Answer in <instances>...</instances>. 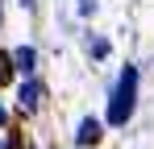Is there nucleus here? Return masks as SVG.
Instances as JSON below:
<instances>
[{"mask_svg":"<svg viewBox=\"0 0 154 149\" xmlns=\"http://www.w3.org/2000/svg\"><path fill=\"white\" fill-rule=\"evenodd\" d=\"M8 79H13V58H4V54H0V87H4Z\"/></svg>","mask_w":154,"mask_h":149,"instance_id":"39448f33","label":"nucleus"},{"mask_svg":"<svg viewBox=\"0 0 154 149\" xmlns=\"http://www.w3.org/2000/svg\"><path fill=\"white\" fill-rule=\"evenodd\" d=\"M42 95H46V87H42V83H29V87H21V108H25V112H33V108L42 104Z\"/></svg>","mask_w":154,"mask_h":149,"instance_id":"f03ea898","label":"nucleus"},{"mask_svg":"<svg viewBox=\"0 0 154 149\" xmlns=\"http://www.w3.org/2000/svg\"><path fill=\"white\" fill-rule=\"evenodd\" d=\"M13 66H17V71H33V50L21 46L17 54H13Z\"/></svg>","mask_w":154,"mask_h":149,"instance_id":"20e7f679","label":"nucleus"},{"mask_svg":"<svg viewBox=\"0 0 154 149\" xmlns=\"http://www.w3.org/2000/svg\"><path fill=\"white\" fill-rule=\"evenodd\" d=\"M133 99H137V71L125 66L121 79H117V91H112V104H108V120L112 124H125L133 116Z\"/></svg>","mask_w":154,"mask_h":149,"instance_id":"f257e3e1","label":"nucleus"},{"mask_svg":"<svg viewBox=\"0 0 154 149\" xmlns=\"http://www.w3.org/2000/svg\"><path fill=\"white\" fill-rule=\"evenodd\" d=\"M75 141H79V145H96V141H100V124H96V120H83Z\"/></svg>","mask_w":154,"mask_h":149,"instance_id":"7ed1b4c3","label":"nucleus"}]
</instances>
